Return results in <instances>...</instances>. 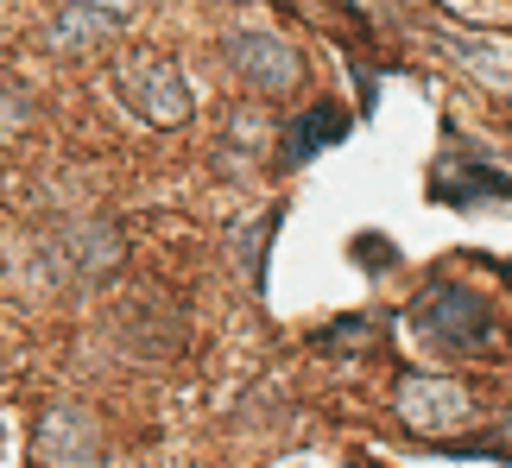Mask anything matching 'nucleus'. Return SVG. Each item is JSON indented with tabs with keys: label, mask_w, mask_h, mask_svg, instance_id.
<instances>
[{
	"label": "nucleus",
	"mask_w": 512,
	"mask_h": 468,
	"mask_svg": "<svg viewBox=\"0 0 512 468\" xmlns=\"http://www.w3.org/2000/svg\"><path fill=\"white\" fill-rule=\"evenodd\" d=\"M411 329L418 342H430L437 355H481V348H500V323L468 285H430L411 304Z\"/></svg>",
	"instance_id": "f257e3e1"
},
{
	"label": "nucleus",
	"mask_w": 512,
	"mask_h": 468,
	"mask_svg": "<svg viewBox=\"0 0 512 468\" xmlns=\"http://www.w3.org/2000/svg\"><path fill=\"white\" fill-rule=\"evenodd\" d=\"M114 89H121L127 108L152 127H177L190 114V89H184V76H177L171 57H133V64H121V83Z\"/></svg>",
	"instance_id": "f03ea898"
},
{
	"label": "nucleus",
	"mask_w": 512,
	"mask_h": 468,
	"mask_svg": "<svg viewBox=\"0 0 512 468\" xmlns=\"http://www.w3.org/2000/svg\"><path fill=\"white\" fill-rule=\"evenodd\" d=\"M399 418L411 424V431H424V437H449V431H462V424L475 418V399H468L462 386H449V380L411 374L399 386Z\"/></svg>",
	"instance_id": "7ed1b4c3"
},
{
	"label": "nucleus",
	"mask_w": 512,
	"mask_h": 468,
	"mask_svg": "<svg viewBox=\"0 0 512 468\" xmlns=\"http://www.w3.org/2000/svg\"><path fill=\"white\" fill-rule=\"evenodd\" d=\"M228 64L260 95H285L298 83V51H291L285 38H272V32H228Z\"/></svg>",
	"instance_id": "20e7f679"
},
{
	"label": "nucleus",
	"mask_w": 512,
	"mask_h": 468,
	"mask_svg": "<svg viewBox=\"0 0 512 468\" xmlns=\"http://www.w3.org/2000/svg\"><path fill=\"white\" fill-rule=\"evenodd\" d=\"M430 197L443 209H475V203H512V178L481 159H443L430 171Z\"/></svg>",
	"instance_id": "39448f33"
},
{
	"label": "nucleus",
	"mask_w": 512,
	"mask_h": 468,
	"mask_svg": "<svg viewBox=\"0 0 512 468\" xmlns=\"http://www.w3.org/2000/svg\"><path fill=\"white\" fill-rule=\"evenodd\" d=\"M127 26V13H114V7H95V0H70L64 13L51 19V32H45V45L57 57H89V51H102L114 32Z\"/></svg>",
	"instance_id": "423d86ee"
},
{
	"label": "nucleus",
	"mask_w": 512,
	"mask_h": 468,
	"mask_svg": "<svg viewBox=\"0 0 512 468\" xmlns=\"http://www.w3.org/2000/svg\"><path fill=\"white\" fill-rule=\"evenodd\" d=\"M32 456H38V462H89V456H95L89 418L76 412V405H57V412H45V431H38Z\"/></svg>",
	"instance_id": "0eeeda50"
},
{
	"label": "nucleus",
	"mask_w": 512,
	"mask_h": 468,
	"mask_svg": "<svg viewBox=\"0 0 512 468\" xmlns=\"http://www.w3.org/2000/svg\"><path fill=\"white\" fill-rule=\"evenodd\" d=\"M348 133V114L336 108V102H323V108H304L298 121H291V133H285V165H304L317 146H336Z\"/></svg>",
	"instance_id": "6e6552de"
},
{
	"label": "nucleus",
	"mask_w": 512,
	"mask_h": 468,
	"mask_svg": "<svg viewBox=\"0 0 512 468\" xmlns=\"http://www.w3.org/2000/svg\"><path fill=\"white\" fill-rule=\"evenodd\" d=\"M19 127H26V95L0 83V140H7V133H19Z\"/></svg>",
	"instance_id": "1a4fd4ad"
}]
</instances>
